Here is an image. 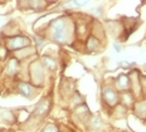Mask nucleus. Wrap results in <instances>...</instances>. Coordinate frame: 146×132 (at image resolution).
<instances>
[{
    "label": "nucleus",
    "mask_w": 146,
    "mask_h": 132,
    "mask_svg": "<svg viewBox=\"0 0 146 132\" xmlns=\"http://www.w3.org/2000/svg\"><path fill=\"white\" fill-rule=\"evenodd\" d=\"M52 35L56 40L64 42L67 38V25L64 19H56L52 21Z\"/></svg>",
    "instance_id": "nucleus-1"
},
{
    "label": "nucleus",
    "mask_w": 146,
    "mask_h": 132,
    "mask_svg": "<svg viewBox=\"0 0 146 132\" xmlns=\"http://www.w3.org/2000/svg\"><path fill=\"white\" fill-rule=\"evenodd\" d=\"M29 40L25 38V36H14V38H10L8 40V48L11 49V50H15V49H19L24 47V45H28Z\"/></svg>",
    "instance_id": "nucleus-2"
},
{
    "label": "nucleus",
    "mask_w": 146,
    "mask_h": 132,
    "mask_svg": "<svg viewBox=\"0 0 146 132\" xmlns=\"http://www.w3.org/2000/svg\"><path fill=\"white\" fill-rule=\"evenodd\" d=\"M103 98L108 104H115L117 102V94L116 92L111 88H105L103 90Z\"/></svg>",
    "instance_id": "nucleus-3"
},
{
    "label": "nucleus",
    "mask_w": 146,
    "mask_h": 132,
    "mask_svg": "<svg viewBox=\"0 0 146 132\" xmlns=\"http://www.w3.org/2000/svg\"><path fill=\"white\" fill-rule=\"evenodd\" d=\"M42 62L48 69H56V62H54L53 58L50 57H43L42 58Z\"/></svg>",
    "instance_id": "nucleus-4"
},
{
    "label": "nucleus",
    "mask_w": 146,
    "mask_h": 132,
    "mask_svg": "<svg viewBox=\"0 0 146 132\" xmlns=\"http://www.w3.org/2000/svg\"><path fill=\"white\" fill-rule=\"evenodd\" d=\"M19 90H20V93L24 94V96H30L32 93V87L29 84H25V83H20L19 84Z\"/></svg>",
    "instance_id": "nucleus-5"
},
{
    "label": "nucleus",
    "mask_w": 146,
    "mask_h": 132,
    "mask_svg": "<svg viewBox=\"0 0 146 132\" xmlns=\"http://www.w3.org/2000/svg\"><path fill=\"white\" fill-rule=\"evenodd\" d=\"M117 86L121 88V90H125L129 86V79H127L126 76H120L117 79Z\"/></svg>",
    "instance_id": "nucleus-6"
},
{
    "label": "nucleus",
    "mask_w": 146,
    "mask_h": 132,
    "mask_svg": "<svg viewBox=\"0 0 146 132\" xmlns=\"http://www.w3.org/2000/svg\"><path fill=\"white\" fill-rule=\"evenodd\" d=\"M17 69H18V62L15 59H11V62L9 63V66H8V72L13 74V73L17 72Z\"/></svg>",
    "instance_id": "nucleus-7"
},
{
    "label": "nucleus",
    "mask_w": 146,
    "mask_h": 132,
    "mask_svg": "<svg viewBox=\"0 0 146 132\" xmlns=\"http://www.w3.org/2000/svg\"><path fill=\"white\" fill-rule=\"evenodd\" d=\"M43 132H57V127L56 126H53V125H49V126L45 127V130Z\"/></svg>",
    "instance_id": "nucleus-8"
},
{
    "label": "nucleus",
    "mask_w": 146,
    "mask_h": 132,
    "mask_svg": "<svg viewBox=\"0 0 146 132\" xmlns=\"http://www.w3.org/2000/svg\"><path fill=\"white\" fill-rule=\"evenodd\" d=\"M100 126H101V121H100L98 118H93V119H92V127L98 128Z\"/></svg>",
    "instance_id": "nucleus-9"
}]
</instances>
